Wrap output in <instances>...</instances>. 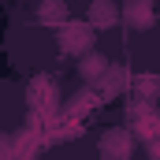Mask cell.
<instances>
[{"instance_id":"cell-5","label":"cell","mask_w":160,"mask_h":160,"mask_svg":"<svg viewBox=\"0 0 160 160\" xmlns=\"http://www.w3.org/2000/svg\"><path fill=\"white\" fill-rule=\"evenodd\" d=\"M119 19V8L112 4H89V26H108Z\"/></svg>"},{"instance_id":"cell-6","label":"cell","mask_w":160,"mask_h":160,"mask_svg":"<svg viewBox=\"0 0 160 160\" xmlns=\"http://www.w3.org/2000/svg\"><path fill=\"white\" fill-rule=\"evenodd\" d=\"M123 15H127L134 26H149V22H153V8H149V4H127Z\"/></svg>"},{"instance_id":"cell-8","label":"cell","mask_w":160,"mask_h":160,"mask_svg":"<svg viewBox=\"0 0 160 160\" xmlns=\"http://www.w3.org/2000/svg\"><path fill=\"white\" fill-rule=\"evenodd\" d=\"M157 86H160L157 78H138V93L142 97H157Z\"/></svg>"},{"instance_id":"cell-4","label":"cell","mask_w":160,"mask_h":160,"mask_svg":"<svg viewBox=\"0 0 160 160\" xmlns=\"http://www.w3.org/2000/svg\"><path fill=\"white\" fill-rule=\"evenodd\" d=\"M134 134L138 138H160V116H153V112H142L138 119H134Z\"/></svg>"},{"instance_id":"cell-2","label":"cell","mask_w":160,"mask_h":160,"mask_svg":"<svg viewBox=\"0 0 160 160\" xmlns=\"http://www.w3.org/2000/svg\"><path fill=\"white\" fill-rule=\"evenodd\" d=\"M89 41H93V26H63L60 30V48L71 56H86Z\"/></svg>"},{"instance_id":"cell-7","label":"cell","mask_w":160,"mask_h":160,"mask_svg":"<svg viewBox=\"0 0 160 160\" xmlns=\"http://www.w3.org/2000/svg\"><path fill=\"white\" fill-rule=\"evenodd\" d=\"M38 19H41V22H63V19H67V4H56V0L41 4V8H38Z\"/></svg>"},{"instance_id":"cell-3","label":"cell","mask_w":160,"mask_h":160,"mask_svg":"<svg viewBox=\"0 0 160 160\" xmlns=\"http://www.w3.org/2000/svg\"><path fill=\"white\" fill-rule=\"evenodd\" d=\"M104 71H108V60H104L101 52H86L78 60V75L82 78H101Z\"/></svg>"},{"instance_id":"cell-1","label":"cell","mask_w":160,"mask_h":160,"mask_svg":"<svg viewBox=\"0 0 160 160\" xmlns=\"http://www.w3.org/2000/svg\"><path fill=\"white\" fill-rule=\"evenodd\" d=\"M130 153H134L130 130H108L101 138V160H130Z\"/></svg>"}]
</instances>
